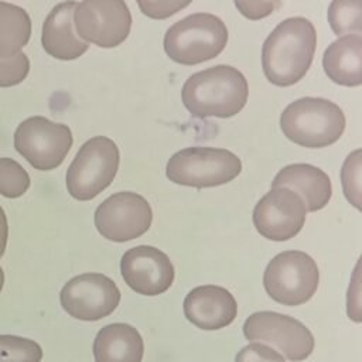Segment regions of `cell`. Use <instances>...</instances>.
<instances>
[{"label": "cell", "instance_id": "5", "mask_svg": "<svg viewBox=\"0 0 362 362\" xmlns=\"http://www.w3.org/2000/svg\"><path fill=\"white\" fill-rule=\"evenodd\" d=\"M240 171L242 161L235 153L226 148L198 146L174 153L165 165V175L170 181L194 188L228 184Z\"/></svg>", "mask_w": 362, "mask_h": 362}, {"label": "cell", "instance_id": "20", "mask_svg": "<svg viewBox=\"0 0 362 362\" xmlns=\"http://www.w3.org/2000/svg\"><path fill=\"white\" fill-rule=\"evenodd\" d=\"M31 37V18L16 4L0 1V59L10 58L27 45Z\"/></svg>", "mask_w": 362, "mask_h": 362}, {"label": "cell", "instance_id": "25", "mask_svg": "<svg viewBox=\"0 0 362 362\" xmlns=\"http://www.w3.org/2000/svg\"><path fill=\"white\" fill-rule=\"evenodd\" d=\"M30 71V61L24 52H18L10 58L0 59V88L18 85L25 79Z\"/></svg>", "mask_w": 362, "mask_h": 362}, {"label": "cell", "instance_id": "4", "mask_svg": "<svg viewBox=\"0 0 362 362\" xmlns=\"http://www.w3.org/2000/svg\"><path fill=\"white\" fill-rule=\"evenodd\" d=\"M228 42L225 23L209 13H194L174 23L164 34V51L181 65H197L218 57Z\"/></svg>", "mask_w": 362, "mask_h": 362}, {"label": "cell", "instance_id": "9", "mask_svg": "<svg viewBox=\"0 0 362 362\" xmlns=\"http://www.w3.org/2000/svg\"><path fill=\"white\" fill-rule=\"evenodd\" d=\"M243 334L252 342L273 345L281 356L293 362L307 359L314 351V335L298 320L274 313L257 311L247 317Z\"/></svg>", "mask_w": 362, "mask_h": 362}, {"label": "cell", "instance_id": "12", "mask_svg": "<svg viewBox=\"0 0 362 362\" xmlns=\"http://www.w3.org/2000/svg\"><path fill=\"white\" fill-rule=\"evenodd\" d=\"M116 283L102 273H83L65 283L59 301L65 313L81 321H98L110 315L120 303Z\"/></svg>", "mask_w": 362, "mask_h": 362}, {"label": "cell", "instance_id": "23", "mask_svg": "<svg viewBox=\"0 0 362 362\" xmlns=\"http://www.w3.org/2000/svg\"><path fill=\"white\" fill-rule=\"evenodd\" d=\"M31 180L28 173L16 160L0 158V194L6 198H18L27 192Z\"/></svg>", "mask_w": 362, "mask_h": 362}, {"label": "cell", "instance_id": "14", "mask_svg": "<svg viewBox=\"0 0 362 362\" xmlns=\"http://www.w3.org/2000/svg\"><path fill=\"white\" fill-rule=\"evenodd\" d=\"M124 283L141 296H158L167 291L175 276L170 257L148 245L134 246L124 252L120 260Z\"/></svg>", "mask_w": 362, "mask_h": 362}, {"label": "cell", "instance_id": "19", "mask_svg": "<svg viewBox=\"0 0 362 362\" xmlns=\"http://www.w3.org/2000/svg\"><path fill=\"white\" fill-rule=\"evenodd\" d=\"M327 76L342 86L362 83V37L344 35L328 45L322 57Z\"/></svg>", "mask_w": 362, "mask_h": 362}, {"label": "cell", "instance_id": "1", "mask_svg": "<svg viewBox=\"0 0 362 362\" xmlns=\"http://www.w3.org/2000/svg\"><path fill=\"white\" fill-rule=\"evenodd\" d=\"M317 45L314 24L305 17H290L277 24L262 47V68L276 86H291L308 72Z\"/></svg>", "mask_w": 362, "mask_h": 362}, {"label": "cell", "instance_id": "27", "mask_svg": "<svg viewBox=\"0 0 362 362\" xmlns=\"http://www.w3.org/2000/svg\"><path fill=\"white\" fill-rule=\"evenodd\" d=\"M238 11L249 20H262L274 13L281 0H233Z\"/></svg>", "mask_w": 362, "mask_h": 362}, {"label": "cell", "instance_id": "7", "mask_svg": "<svg viewBox=\"0 0 362 362\" xmlns=\"http://www.w3.org/2000/svg\"><path fill=\"white\" fill-rule=\"evenodd\" d=\"M320 272L315 260L300 250L276 255L266 266L263 286L272 300L294 307L311 300L318 288Z\"/></svg>", "mask_w": 362, "mask_h": 362}, {"label": "cell", "instance_id": "11", "mask_svg": "<svg viewBox=\"0 0 362 362\" xmlns=\"http://www.w3.org/2000/svg\"><path fill=\"white\" fill-rule=\"evenodd\" d=\"M95 226L107 240L123 243L144 235L153 222L147 199L132 191L107 197L95 211Z\"/></svg>", "mask_w": 362, "mask_h": 362}, {"label": "cell", "instance_id": "30", "mask_svg": "<svg viewBox=\"0 0 362 362\" xmlns=\"http://www.w3.org/2000/svg\"><path fill=\"white\" fill-rule=\"evenodd\" d=\"M3 286H4V272H3V269L0 266V291L3 290Z\"/></svg>", "mask_w": 362, "mask_h": 362}, {"label": "cell", "instance_id": "6", "mask_svg": "<svg viewBox=\"0 0 362 362\" xmlns=\"http://www.w3.org/2000/svg\"><path fill=\"white\" fill-rule=\"evenodd\" d=\"M120 163L117 144L105 136L86 140L66 171V189L78 201H89L106 189Z\"/></svg>", "mask_w": 362, "mask_h": 362}, {"label": "cell", "instance_id": "22", "mask_svg": "<svg viewBox=\"0 0 362 362\" xmlns=\"http://www.w3.org/2000/svg\"><path fill=\"white\" fill-rule=\"evenodd\" d=\"M42 348L33 339L0 334V362H41Z\"/></svg>", "mask_w": 362, "mask_h": 362}, {"label": "cell", "instance_id": "18", "mask_svg": "<svg viewBox=\"0 0 362 362\" xmlns=\"http://www.w3.org/2000/svg\"><path fill=\"white\" fill-rule=\"evenodd\" d=\"M92 349L95 362H141L144 342L130 324L113 322L99 329Z\"/></svg>", "mask_w": 362, "mask_h": 362}, {"label": "cell", "instance_id": "10", "mask_svg": "<svg viewBox=\"0 0 362 362\" xmlns=\"http://www.w3.org/2000/svg\"><path fill=\"white\" fill-rule=\"evenodd\" d=\"M132 23V13L124 0H82L74 10L78 37L102 48L124 42Z\"/></svg>", "mask_w": 362, "mask_h": 362}, {"label": "cell", "instance_id": "17", "mask_svg": "<svg viewBox=\"0 0 362 362\" xmlns=\"http://www.w3.org/2000/svg\"><path fill=\"white\" fill-rule=\"evenodd\" d=\"M272 187H287L296 191L304 201L305 209L310 212L322 209L332 195V185L328 174L321 168L305 163L283 167L276 174Z\"/></svg>", "mask_w": 362, "mask_h": 362}, {"label": "cell", "instance_id": "26", "mask_svg": "<svg viewBox=\"0 0 362 362\" xmlns=\"http://www.w3.org/2000/svg\"><path fill=\"white\" fill-rule=\"evenodd\" d=\"M140 11L153 20L168 18L187 6L192 0H136Z\"/></svg>", "mask_w": 362, "mask_h": 362}, {"label": "cell", "instance_id": "13", "mask_svg": "<svg viewBox=\"0 0 362 362\" xmlns=\"http://www.w3.org/2000/svg\"><path fill=\"white\" fill-rule=\"evenodd\" d=\"M307 209L301 197L287 187H272L253 209V225L266 239L284 242L304 226Z\"/></svg>", "mask_w": 362, "mask_h": 362}, {"label": "cell", "instance_id": "16", "mask_svg": "<svg viewBox=\"0 0 362 362\" xmlns=\"http://www.w3.org/2000/svg\"><path fill=\"white\" fill-rule=\"evenodd\" d=\"M75 6L74 0L57 4L42 24V48L48 55L61 61L76 59L89 48L88 42L81 40L74 30Z\"/></svg>", "mask_w": 362, "mask_h": 362}, {"label": "cell", "instance_id": "21", "mask_svg": "<svg viewBox=\"0 0 362 362\" xmlns=\"http://www.w3.org/2000/svg\"><path fill=\"white\" fill-rule=\"evenodd\" d=\"M332 31L339 35H361L362 0H332L327 11Z\"/></svg>", "mask_w": 362, "mask_h": 362}, {"label": "cell", "instance_id": "2", "mask_svg": "<svg viewBox=\"0 0 362 362\" xmlns=\"http://www.w3.org/2000/svg\"><path fill=\"white\" fill-rule=\"evenodd\" d=\"M249 86L245 75L230 65H215L195 72L182 85L181 99L195 117H232L246 105Z\"/></svg>", "mask_w": 362, "mask_h": 362}, {"label": "cell", "instance_id": "15", "mask_svg": "<svg viewBox=\"0 0 362 362\" xmlns=\"http://www.w3.org/2000/svg\"><path fill=\"white\" fill-rule=\"evenodd\" d=\"M182 305L187 320L206 331L225 328L238 315V304L232 293L214 284L192 288L185 296Z\"/></svg>", "mask_w": 362, "mask_h": 362}, {"label": "cell", "instance_id": "8", "mask_svg": "<svg viewBox=\"0 0 362 362\" xmlns=\"http://www.w3.org/2000/svg\"><path fill=\"white\" fill-rule=\"evenodd\" d=\"M74 143L66 124L51 122L42 116L23 120L14 132V148L30 165L40 171L59 167Z\"/></svg>", "mask_w": 362, "mask_h": 362}, {"label": "cell", "instance_id": "24", "mask_svg": "<svg viewBox=\"0 0 362 362\" xmlns=\"http://www.w3.org/2000/svg\"><path fill=\"white\" fill-rule=\"evenodd\" d=\"M345 197L355 206L361 208V150L351 153L341 171Z\"/></svg>", "mask_w": 362, "mask_h": 362}, {"label": "cell", "instance_id": "28", "mask_svg": "<svg viewBox=\"0 0 362 362\" xmlns=\"http://www.w3.org/2000/svg\"><path fill=\"white\" fill-rule=\"evenodd\" d=\"M235 362H284V358L263 342H252L238 352Z\"/></svg>", "mask_w": 362, "mask_h": 362}, {"label": "cell", "instance_id": "29", "mask_svg": "<svg viewBox=\"0 0 362 362\" xmlns=\"http://www.w3.org/2000/svg\"><path fill=\"white\" fill-rule=\"evenodd\" d=\"M7 239H8V222H7V215L4 209L0 206V257L6 252L7 246Z\"/></svg>", "mask_w": 362, "mask_h": 362}, {"label": "cell", "instance_id": "3", "mask_svg": "<svg viewBox=\"0 0 362 362\" xmlns=\"http://www.w3.org/2000/svg\"><path fill=\"white\" fill-rule=\"evenodd\" d=\"M342 109L324 98H300L283 110L280 127L293 143L307 148H322L338 141L345 130Z\"/></svg>", "mask_w": 362, "mask_h": 362}]
</instances>
